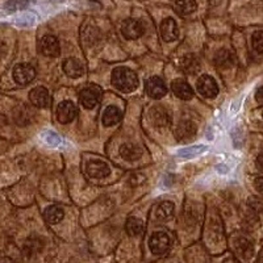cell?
Masks as SVG:
<instances>
[{"mask_svg": "<svg viewBox=\"0 0 263 263\" xmlns=\"http://www.w3.org/2000/svg\"><path fill=\"white\" fill-rule=\"evenodd\" d=\"M112 84L123 92H132L138 87V78L133 70L128 67H117L112 72Z\"/></svg>", "mask_w": 263, "mask_h": 263, "instance_id": "cell-1", "label": "cell"}, {"mask_svg": "<svg viewBox=\"0 0 263 263\" xmlns=\"http://www.w3.org/2000/svg\"><path fill=\"white\" fill-rule=\"evenodd\" d=\"M149 246L153 254L162 255L170 248V238L163 232H156V233H153L152 237H150Z\"/></svg>", "mask_w": 263, "mask_h": 263, "instance_id": "cell-2", "label": "cell"}, {"mask_svg": "<svg viewBox=\"0 0 263 263\" xmlns=\"http://www.w3.org/2000/svg\"><path fill=\"white\" fill-rule=\"evenodd\" d=\"M197 91L204 98H216L218 95V86L211 75H203L197 81Z\"/></svg>", "mask_w": 263, "mask_h": 263, "instance_id": "cell-3", "label": "cell"}, {"mask_svg": "<svg viewBox=\"0 0 263 263\" xmlns=\"http://www.w3.org/2000/svg\"><path fill=\"white\" fill-rule=\"evenodd\" d=\"M34 77H36V70L28 63H20L13 69V79L16 83L21 86L29 84L34 79Z\"/></svg>", "mask_w": 263, "mask_h": 263, "instance_id": "cell-4", "label": "cell"}, {"mask_svg": "<svg viewBox=\"0 0 263 263\" xmlns=\"http://www.w3.org/2000/svg\"><path fill=\"white\" fill-rule=\"evenodd\" d=\"M121 32H123V34L126 39L136 40L144 34L145 27L141 21L135 20V18H128V20H125L123 23Z\"/></svg>", "mask_w": 263, "mask_h": 263, "instance_id": "cell-5", "label": "cell"}, {"mask_svg": "<svg viewBox=\"0 0 263 263\" xmlns=\"http://www.w3.org/2000/svg\"><path fill=\"white\" fill-rule=\"evenodd\" d=\"M146 91L150 98L161 99L167 93V86L159 77H152L146 82Z\"/></svg>", "mask_w": 263, "mask_h": 263, "instance_id": "cell-6", "label": "cell"}, {"mask_svg": "<svg viewBox=\"0 0 263 263\" xmlns=\"http://www.w3.org/2000/svg\"><path fill=\"white\" fill-rule=\"evenodd\" d=\"M40 50L46 57H58L61 53L60 41L54 36L42 37L40 42Z\"/></svg>", "mask_w": 263, "mask_h": 263, "instance_id": "cell-7", "label": "cell"}, {"mask_svg": "<svg viewBox=\"0 0 263 263\" xmlns=\"http://www.w3.org/2000/svg\"><path fill=\"white\" fill-rule=\"evenodd\" d=\"M100 95H102L100 88H98V87L95 86H91L86 87V88L81 92L79 98H81V103L83 104V107L87 108V109H91V108H93L98 104Z\"/></svg>", "mask_w": 263, "mask_h": 263, "instance_id": "cell-8", "label": "cell"}, {"mask_svg": "<svg viewBox=\"0 0 263 263\" xmlns=\"http://www.w3.org/2000/svg\"><path fill=\"white\" fill-rule=\"evenodd\" d=\"M75 116H77V107H75L74 103L70 102V100L60 103L57 108V119L60 120V123H71Z\"/></svg>", "mask_w": 263, "mask_h": 263, "instance_id": "cell-9", "label": "cell"}, {"mask_svg": "<svg viewBox=\"0 0 263 263\" xmlns=\"http://www.w3.org/2000/svg\"><path fill=\"white\" fill-rule=\"evenodd\" d=\"M29 99L33 105L39 108H46L50 103V96L45 87H36L29 92Z\"/></svg>", "mask_w": 263, "mask_h": 263, "instance_id": "cell-10", "label": "cell"}, {"mask_svg": "<svg viewBox=\"0 0 263 263\" xmlns=\"http://www.w3.org/2000/svg\"><path fill=\"white\" fill-rule=\"evenodd\" d=\"M171 90L182 100H191L194 98V90L189 83L183 79H175L171 83Z\"/></svg>", "mask_w": 263, "mask_h": 263, "instance_id": "cell-11", "label": "cell"}, {"mask_svg": "<svg viewBox=\"0 0 263 263\" xmlns=\"http://www.w3.org/2000/svg\"><path fill=\"white\" fill-rule=\"evenodd\" d=\"M87 174L90 177L96 178V179H102V178H105L109 175V167L108 164L104 163L102 161H90L87 163Z\"/></svg>", "mask_w": 263, "mask_h": 263, "instance_id": "cell-12", "label": "cell"}, {"mask_svg": "<svg viewBox=\"0 0 263 263\" xmlns=\"http://www.w3.org/2000/svg\"><path fill=\"white\" fill-rule=\"evenodd\" d=\"M161 36L164 41L171 42L178 39V27L174 18H164L161 24Z\"/></svg>", "mask_w": 263, "mask_h": 263, "instance_id": "cell-13", "label": "cell"}, {"mask_svg": "<svg viewBox=\"0 0 263 263\" xmlns=\"http://www.w3.org/2000/svg\"><path fill=\"white\" fill-rule=\"evenodd\" d=\"M63 71L70 78H79L83 74L84 69L81 61L75 60V58H67L63 62Z\"/></svg>", "mask_w": 263, "mask_h": 263, "instance_id": "cell-14", "label": "cell"}, {"mask_svg": "<svg viewBox=\"0 0 263 263\" xmlns=\"http://www.w3.org/2000/svg\"><path fill=\"white\" fill-rule=\"evenodd\" d=\"M196 135V125L191 121H183L177 128V137L180 141H190Z\"/></svg>", "mask_w": 263, "mask_h": 263, "instance_id": "cell-15", "label": "cell"}, {"mask_svg": "<svg viewBox=\"0 0 263 263\" xmlns=\"http://www.w3.org/2000/svg\"><path fill=\"white\" fill-rule=\"evenodd\" d=\"M121 117H123V112L120 111L117 107H115V105H111V107H108L104 111V114H103V124H104L105 126L116 125L120 120H121Z\"/></svg>", "mask_w": 263, "mask_h": 263, "instance_id": "cell-16", "label": "cell"}, {"mask_svg": "<svg viewBox=\"0 0 263 263\" xmlns=\"http://www.w3.org/2000/svg\"><path fill=\"white\" fill-rule=\"evenodd\" d=\"M234 58L233 54L230 53L227 49H220V50L216 53L215 55V63L218 67H222V69H228L230 66L233 65Z\"/></svg>", "mask_w": 263, "mask_h": 263, "instance_id": "cell-17", "label": "cell"}, {"mask_svg": "<svg viewBox=\"0 0 263 263\" xmlns=\"http://www.w3.org/2000/svg\"><path fill=\"white\" fill-rule=\"evenodd\" d=\"M182 69L184 70V72L187 74H196L200 69V63H199V60L195 57L194 54H185L182 60Z\"/></svg>", "mask_w": 263, "mask_h": 263, "instance_id": "cell-18", "label": "cell"}, {"mask_svg": "<svg viewBox=\"0 0 263 263\" xmlns=\"http://www.w3.org/2000/svg\"><path fill=\"white\" fill-rule=\"evenodd\" d=\"M141 147L135 144H125L120 147V154L126 161H136L141 157Z\"/></svg>", "mask_w": 263, "mask_h": 263, "instance_id": "cell-19", "label": "cell"}, {"mask_svg": "<svg viewBox=\"0 0 263 263\" xmlns=\"http://www.w3.org/2000/svg\"><path fill=\"white\" fill-rule=\"evenodd\" d=\"M63 216H65V211L60 205H50L45 211V218L49 224H58L62 221Z\"/></svg>", "mask_w": 263, "mask_h": 263, "instance_id": "cell-20", "label": "cell"}, {"mask_svg": "<svg viewBox=\"0 0 263 263\" xmlns=\"http://www.w3.org/2000/svg\"><path fill=\"white\" fill-rule=\"evenodd\" d=\"M174 210H175V205H174L173 201H162V203L157 205L156 217L158 220H168L173 216Z\"/></svg>", "mask_w": 263, "mask_h": 263, "instance_id": "cell-21", "label": "cell"}, {"mask_svg": "<svg viewBox=\"0 0 263 263\" xmlns=\"http://www.w3.org/2000/svg\"><path fill=\"white\" fill-rule=\"evenodd\" d=\"M153 121L157 126H166L168 124V114L161 105H156L152 109Z\"/></svg>", "mask_w": 263, "mask_h": 263, "instance_id": "cell-22", "label": "cell"}, {"mask_svg": "<svg viewBox=\"0 0 263 263\" xmlns=\"http://www.w3.org/2000/svg\"><path fill=\"white\" fill-rule=\"evenodd\" d=\"M126 232L132 237L140 236L144 232V222L137 217H129L126 220Z\"/></svg>", "mask_w": 263, "mask_h": 263, "instance_id": "cell-23", "label": "cell"}, {"mask_svg": "<svg viewBox=\"0 0 263 263\" xmlns=\"http://www.w3.org/2000/svg\"><path fill=\"white\" fill-rule=\"evenodd\" d=\"M234 246H236L237 253H238L241 257L250 258L251 255H253V245H251L250 241H248L246 238L236 239Z\"/></svg>", "mask_w": 263, "mask_h": 263, "instance_id": "cell-24", "label": "cell"}, {"mask_svg": "<svg viewBox=\"0 0 263 263\" xmlns=\"http://www.w3.org/2000/svg\"><path fill=\"white\" fill-rule=\"evenodd\" d=\"M178 12L182 15H190V13L195 12L197 8V4L195 0H177L175 2Z\"/></svg>", "mask_w": 263, "mask_h": 263, "instance_id": "cell-25", "label": "cell"}, {"mask_svg": "<svg viewBox=\"0 0 263 263\" xmlns=\"http://www.w3.org/2000/svg\"><path fill=\"white\" fill-rule=\"evenodd\" d=\"M251 42H253V48L255 49V51L258 53H263V30H258L253 34V39H251Z\"/></svg>", "mask_w": 263, "mask_h": 263, "instance_id": "cell-26", "label": "cell"}, {"mask_svg": "<svg viewBox=\"0 0 263 263\" xmlns=\"http://www.w3.org/2000/svg\"><path fill=\"white\" fill-rule=\"evenodd\" d=\"M205 150V146H194L190 147V149H184L179 153V156L182 157H187V158H191V157L197 156V154H200L201 152Z\"/></svg>", "mask_w": 263, "mask_h": 263, "instance_id": "cell-27", "label": "cell"}, {"mask_svg": "<svg viewBox=\"0 0 263 263\" xmlns=\"http://www.w3.org/2000/svg\"><path fill=\"white\" fill-rule=\"evenodd\" d=\"M254 185H255V190H257L260 195H263V177L257 178L254 182Z\"/></svg>", "mask_w": 263, "mask_h": 263, "instance_id": "cell-28", "label": "cell"}, {"mask_svg": "<svg viewBox=\"0 0 263 263\" xmlns=\"http://www.w3.org/2000/svg\"><path fill=\"white\" fill-rule=\"evenodd\" d=\"M255 99H257L258 103L263 104V86L259 87L257 90V92H255Z\"/></svg>", "mask_w": 263, "mask_h": 263, "instance_id": "cell-29", "label": "cell"}, {"mask_svg": "<svg viewBox=\"0 0 263 263\" xmlns=\"http://www.w3.org/2000/svg\"><path fill=\"white\" fill-rule=\"evenodd\" d=\"M257 167L259 168V170L263 173V153H262V154H259V156H258V158H257Z\"/></svg>", "mask_w": 263, "mask_h": 263, "instance_id": "cell-30", "label": "cell"}, {"mask_svg": "<svg viewBox=\"0 0 263 263\" xmlns=\"http://www.w3.org/2000/svg\"><path fill=\"white\" fill-rule=\"evenodd\" d=\"M0 263H15L12 259H9V258H3V259L0 260Z\"/></svg>", "mask_w": 263, "mask_h": 263, "instance_id": "cell-31", "label": "cell"}, {"mask_svg": "<svg viewBox=\"0 0 263 263\" xmlns=\"http://www.w3.org/2000/svg\"><path fill=\"white\" fill-rule=\"evenodd\" d=\"M260 263H263V257H262V258H260Z\"/></svg>", "mask_w": 263, "mask_h": 263, "instance_id": "cell-32", "label": "cell"}]
</instances>
